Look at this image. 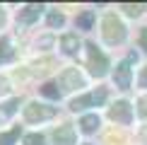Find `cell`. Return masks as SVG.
<instances>
[{
	"label": "cell",
	"instance_id": "cell-4",
	"mask_svg": "<svg viewBox=\"0 0 147 145\" xmlns=\"http://www.w3.org/2000/svg\"><path fill=\"white\" fill-rule=\"evenodd\" d=\"M109 119H111L113 123L128 126V123L133 121V106H130V102H125V99L116 102V104L109 109Z\"/></svg>",
	"mask_w": 147,
	"mask_h": 145
},
{
	"label": "cell",
	"instance_id": "cell-20",
	"mask_svg": "<svg viewBox=\"0 0 147 145\" xmlns=\"http://www.w3.org/2000/svg\"><path fill=\"white\" fill-rule=\"evenodd\" d=\"M138 82H140V87H145L147 89V65L142 70H140V77H138Z\"/></svg>",
	"mask_w": 147,
	"mask_h": 145
},
{
	"label": "cell",
	"instance_id": "cell-16",
	"mask_svg": "<svg viewBox=\"0 0 147 145\" xmlns=\"http://www.w3.org/2000/svg\"><path fill=\"white\" fill-rule=\"evenodd\" d=\"M41 92H44L46 97H51V99H58V97H60V92L56 89V85H51V82L44 85V87H41Z\"/></svg>",
	"mask_w": 147,
	"mask_h": 145
},
{
	"label": "cell",
	"instance_id": "cell-7",
	"mask_svg": "<svg viewBox=\"0 0 147 145\" xmlns=\"http://www.w3.org/2000/svg\"><path fill=\"white\" fill-rule=\"evenodd\" d=\"M113 82L118 85L121 89H128L130 87V65H128V60L116 65V72H113Z\"/></svg>",
	"mask_w": 147,
	"mask_h": 145
},
{
	"label": "cell",
	"instance_id": "cell-2",
	"mask_svg": "<svg viewBox=\"0 0 147 145\" xmlns=\"http://www.w3.org/2000/svg\"><path fill=\"white\" fill-rule=\"evenodd\" d=\"M87 68H89V72L94 77H104V75H106V68H109L106 56H104L94 44L87 46Z\"/></svg>",
	"mask_w": 147,
	"mask_h": 145
},
{
	"label": "cell",
	"instance_id": "cell-8",
	"mask_svg": "<svg viewBox=\"0 0 147 145\" xmlns=\"http://www.w3.org/2000/svg\"><path fill=\"white\" fill-rule=\"evenodd\" d=\"M53 138H56V145H75V131H72V126H60V128L53 133Z\"/></svg>",
	"mask_w": 147,
	"mask_h": 145
},
{
	"label": "cell",
	"instance_id": "cell-13",
	"mask_svg": "<svg viewBox=\"0 0 147 145\" xmlns=\"http://www.w3.org/2000/svg\"><path fill=\"white\" fill-rule=\"evenodd\" d=\"M92 22H94V12H92V10H84L82 15L77 17V27H82V29H89Z\"/></svg>",
	"mask_w": 147,
	"mask_h": 145
},
{
	"label": "cell",
	"instance_id": "cell-19",
	"mask_svg": "<svg viewBox=\"0 0 147 145\" xmlns=\"http://www.w3.org/2000/svg\"><path fill=\"white\" fill-rule=\"evenodd\" d=\"M48 24H51V27H60V24H63V15H58V12L48 15Z\"/></svg>",
	"mask_w": 147,
	"mask_h": 145
},
{
	"label": "cell",
	"instance_id": "cell-5",
	"mask_svg": "<svg viewBox=\"0 0 147 145\" xmlns=\"http://www.w3.org/2000/svg\"><path fill=\"white\" fill-rule=\"evenodd\" d=\"M53 116H56V109L53 106L36 104V102H32V104L24 109V119L27 121H46V119H53Z\"/></svg>",
	"mask_w": 147,
	"mask_h": 145
},
{
	"label": "cell",
	"instance_id": "cell-14",
	"mask_svg": "<svg viewBox=\"0 0 147 145\" xmlns=\"http://www.w3.org/2000/svg\"><path fill=\"white\" fill-rule=\"evenodd\" d=\"M17 136H20V128H15V131H10V133H5V136H0V145H12Z\"/></svg>",
	"mask_w": 147,
	"mask_h": 145
},
{
	"label": "cell",
	"instance_id": "cell-23",
	"mask_svg": "<svg viewBox=\"0 0 147 145\" xmlns=\"http://www.w3.org/2000/svg\"><path fill=\"white\" fill-rule=\"evenodd\" d=\"M142 145H147V128H142Z\"/></svg>",
	"mask_w": 147,
	"mask_h": 145
},
{
	"label": "cell",
	"instance_id": "cell-24",
	"mask_svg": "<svg viewBox=\"0 0 147 145\" xmlns=\"http://www.w3.org/2000/svg\"><path fill=\"white\" fill-rule=\"evenodd\" d=\"M0 22H3V10H0Z\"/></svg>",
	"mask_w": 147,
	"mask_h": 145
},
{
	"label": "cell",
	"instance_id": "cell-18",
	"mask_svg": "<svg viewBox=\"0 0 147 145\" xmlns=\"http://www.w3.org/2000/svg\"><path fill=\"white\" fill-rule=\"evenodd\" d=\"M123 10H125V15H130V17H138L140 12H142L140 5H123Z\"/></svg>",
	"mask_w": 147,
	"mask_h": 145
},
{
	"label": "cell",
	"instance_id": "cell-10",
	"mask_svg": "<svg viewBox=\"0 0 147 145\" xmlns=\"http://www.w3.org/2000/svg\"><path fill=\"white\" fill-rule=\"evenodd\" d=\"M60 46H63L65 53H77L80 51V39L75 34H65L63 39H60Z\"/></svg>",
	"mask_w": 147,
	"mask_h": 145
},
{
	"label": "cell",
	"instance_id": "cell-9",
	"mask_svg": "<svg viewBox=\"0 0 147 145\" xmlns=\"http://www.w3.org/2000/svg\"><path fill=\"white\" fill-rule=\"evenodd\" d=\"M41 10H44L41 5H27V7L20 12V22H22V24H32L36 17L41 15Z\"/></svg>",
	"mask_w": 147,
	"mask_h": 145
},
{
	"label": "cell",
	"instance_id": "cell-17",
	"mask_svg": "<svg viewBox=\"0 0 147 145\" xmlns=\"http://www.w3.org/2000/svg\"><path fill=\"white\" fill-rule=\"evenodd\" d=\"M138 114H140L142 119H147V94H142V97L138 99Z\"/></svg>",
	"mask_w": 147,
	"mask_h": 145
},
{
	"label": "cell",
	"instance_id": "cell-3",
	"mask_svg": "<svg viewBox=\"0 0 147 145\" xmlns=\"http://www.w3.org/2000/svg\"><path fill=\"white\" fill-rule=\"evenodd\" d=\"M106 87H99L96 92H89V94H84V97H77V99H72L70 102V109L72 111H82V109H87V106H101L104 102H106Z\"/></svg>",
	"mask_w": 147,
	"mask_h": 145
},
{
	"label": "cell",
	"instance_id": "cell-22",
	"mask_svg": "<svg viewBox=\"0 0 147 145\" xmlns=\"http://www.w3.org/2000/svg\"><path fill=\"white\" fill-rule=\"evenodd\" d=\"M140 46L147 51V29H142V34H140Z\"/></svg>",
	"mask_w": 147,
	"mask_h": 145
},
{
	"label": "cell",
	"instance_id": "cell-25",
	"mask_svg": "<svg viewBox=\"0 0 147 145\" xmlns=\"http://www.w3.org/2000/svg\"><path fill=\"white\" fill-rule=\"evenodd\" d=\"M84 145H92V143H84Z\"/></svg>",
	"mask_w": 147,
	"mask_h": 145
},
{
	"label": "cell",
	"instance_id": "cell-21",
	"mask_svg": "<svg viewBox=\"0 0 147 145\" xmlns=\"http://www.w3.org/2000/svg\"><path fill=\"white\" fill-rule=\"evenodd\" d=\"M7 92H10V82L5 77H0V94H7Z\"/></svg>",
	"mask_w": 147,
	"mask_h": 145
},
{
	"label": "cell",
	"instance_id": "cell-15",
	"mask_svg": "<svg viewBox=\"0 0 147 145\" xmlns=\"http://www.w3.org/2000/svg\"><path fill=\"white\" fill-rule=\"evenodd\" d=\"M24 143H27V145H46L44 136H39V133H29V136L24 138Z\"/></svg>",
	"mask_w": 147,
	"mask_h": 145
},
{
	"label": "cell",
	"instance_id": "cell-12",
	"mask_svg": "<svg viewBox=\"0 0 147 145\" xmlns=\"http://www.w3.org/2000/svg\"><path fill=\"white\" fill-rule=\"evenodd\" d=\"M12 56H15L12 41H10V39H0V63H7Z\"/></svg>",
	"mask_w": 147,
	"mask_h": 145
},
{
	"label": "cell",
	"instance_id": "cell-6",
	"mask_svg": "<svg viewBox=\"0 0 147 145\" xmlns=\"http://www.w3.org/2000/svg\"><path fill=\"white\" fill-rule=\"evenodd\" d=\"M60 85L65 89H77V87H84V77H82V72L77 68H68L60 75Z\"/></svg>",
	"mask_w": 147,
	"mask_h": 145
},
{
	"label": "cell",
	"instance_id": "cell-11",
	"mask_svg": "<svg viewBox=\"0 0 147 145\" xmlns=\"http://www.w3.org/2000/svg\"><path fill=\"white\" fill-rule=\"evenodd\" d=\"M80 126H82L84 133H94L96 128H99V116H96V114H87V116H82Z\"/></svg>",
	"mask_w": 147,
	"mask_h": 145
},
{
	"label": "cell",
	"instance_id": "cell-1",
	"mask_svg": "<svg viewBox=\"0 0 147 145\" xmlns=\"http://www.w3.org/2000/svg\"><path fill=\"white\" fill-rule=\"evenodd\" d=\"M101 36H104V41L106 44H111V46H116V44H121V41L125 39V24L118 20L116 15H106L104 17V22H101Z\"/></svg>",
	"mask_w": 147,
	"mask_h": 145
}]
</instances>
